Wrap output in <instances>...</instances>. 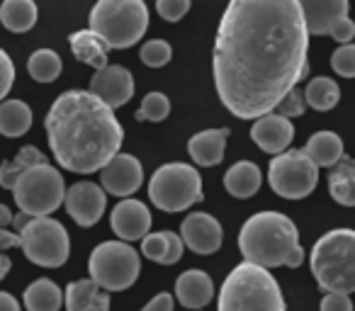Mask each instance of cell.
Returning a JSON list of instances; mask_svg holds the SVG:
<instances>
[{
    "instance_id": "obj_15",
    "label": "cell",
    "mask_w": 355,
    "mask_h": 311,
    "mask_svg": "<svg viewBox=\"0 0 355 311\" xmlns=\"http://www.w3.org/2000/svg\"><path fill=\"white\" fill-rule=\"evenodd\" d=\"M180 238L198 256H212L222 248L224 229L212 214L193 212L180 224Z\"/></svg>"
},
{
    "instance_id": "obj_4",
    "label": "cell",
    "mask_w": 355,
    "mask_h": 311,
    "mask_svg": "<svg viewBox=\"0 0 355 311\" xmlns=\"http://www.w3.org/2000/svg\"><path fill=\"white\" fill-rule=\"evenodd\" d=\"M217 311H287V306L272 272L246 260L222 282Z\"/></svg>"
},
{
    "instance_id": "obj_38",
    "label": "cell",
    "mask_w": 355,
    "mask_h": 311,
    "mask_svg": "<svg viewBox=\"0 0 355 311\" xmlns=\"http://www.w3.org/2000/svg\"><path fill=\"white\" fill-rule=\"evenodd\" d=\"M10 248H20V236L15 231H8V229H0V280L10 272L12 260L8 256Z\"/></svg>"
},
{
    "instance_id": "obj_44",
    "label": "cell",
    "mask_w": 355,
    "mask_h": 311,
    "mask_svg": "<svg viewBox=\"0 0 355 311\" xmlns=\"http://www.w3.org/2000/svg\"><path fill=\"white\" fill-rule=\"evenodd\" d=\"M0 311H22L20 301H17L10 292H0Z\"/></svg>"
},
{
    "instance_id": "obj_17",
    "label": "cell",
    "mask_w": 355,
    "mask_h": 311,
    "mask_svg": "<svg viewBox=\"0 0 355 311\" xmlns=\"http://www.w3.org/2000/svg\"><path fill=\"white\" fill-rule=\"evenodd\" d=\"M112 231L117 233L122 241H141L151 229V212L144 202L132 197H124L117 207L112 209Z\"/></svg>"
},
{
    "instance_id": "obj_12",
    "label": "cell",
    "mask_w": 355,
    "mask_h": 311,
    "mask_svg": "<svg viewBox=\"0 0 355 311\" xmlns=\"http://www.w3.org/2000/svg\"><path fill=\"white\" fill-rule=\"evenodd\" d=\"M64 204L69 217L78 226L88 229L103 219L105 207H107V195H105V190L100 185L90 183V180H80V183H73L66 190Z\"/></svg>"
},
{
    "instance_id": "obj_26",
    "label": "cell",
    "mask_w": 355,
    "mask_h": 311,
    "mask_svg": "<svg viewBox=\"0 0 355 311\" xmlns=\"http://www.w3.org/2000/svg\"><path fill=\"white\" fill-rule=\"evenodd\" d=\"M37 17H40V10L35 0H3L0 6V22L15 35L30 32L37 25Z\"/></svg>"
},
{
    "instance_id": "obj_18",
    "label": "cell",
    "mask_w": 355,
    "mask_h": 311,
    "mask_svg": "<svg viewBox=\"0 0 355 311\" xmlns=\"http://www.w3.org/2000/svg\"><path fill=\"white\" fill-rule=\"evenodd\" d=\"M309 37H324L338 20L348 17V0H300Z\"/></svg>"
},
{
    "instance_id": "obj_39",
    "label": "cell",
    "mask_w": 355,
    "mask_h": 311,
    "mask_svg": "<svg viewBox=\"0 0 355 311\" xmlns=\"http://www.w3.org/2000/svg\"><path fill=\"white\" fill-rule=\"evenodd\" d=\"M12 83H15V64L6 49H0V103L8 98Z\"/></svg>"
},
{
    "instance_id": "obj_10",
    "label": "cell",
    "mask_w": 355,
    "mask_h": 311,
    "mask_svg": "<svg viewBox=\"0 0 355 311\" xmlns=\"http://www.w3.org/2000/svg\"><path fill=\"white\" fill-rule=\"evenodd\" d=\"M90 280L107 292H124L137 282L141 258L127 241H105L93 248L88 260Z\"/></svg>"
},
{
    "instance_id": "obj_41",
    "label": "cell",
    "mask_w": 355,
    "mask_h": 311,
    "mask_svg": "<svg viewBox=\"0 0 355 311\" xmlns=\"http://www.w3.org/2000/svg\"><path fill=\"white\" fill-rule=\"evenodd\" d=\"M329 37H334L338 44H348V42L355 37V22L350 20V17H343V20H338L334 27H331Z\"/></svg>"
},
{
    "instance_id": "obj_22",
    "label": "cell",
    "mask_w": 355,
    "mask_h": 311,
    "mask_svg": "<svg viewBox=\"0 0 355 311\" xmlns=\"http://www.w3.org/2000/svg\"><path fill=\"white\" fill-rule=\"evenodd\" d=\"M261 185H263V173L253 161H239L224 175V188L236 199L253 197L261 190Z\"/></svg>"
},
{
    "instance_id": "obj_45",
    "label": "cell",
    "mask_w": 355,
    "mask_h": 311,
    "mask_svg": "<svg viewBox=\"0 0 355 311\" xmlns=\"http://www.w3.org/2000/svg\"><path fill=\"white\" fill-rule=\"evenodd\" d=\"M12 217H15V214H12L10 209L6 207V204H0V229H8V226H10Z\"/></svg>"
},
{
    "instance_id": "obj_6",
    "label": "cell",
    "mask_w": 355,
    "mask_h": 311,
    "mask_svg": "<svg viewBox=\"0 0 355 311\" xmlns=\"http://www.w3.org/2000/svg\"><path fill=\"white\" fill-rule=\"evenodd\" d=\"M88 22L110 49H129L146 35L148 8L144 0H98Z\"/></svg>"
},
{
    "instance_id": "obj_23",
    "label": "cell",
    "mask_w": 355,
    "mask_h": 311,
    "mask_svg": "<svg viewBox=\"0 0 355 311\" xmlns=\"http://www.w3.org/2000/svg\"><path fill=\"white\" fill-rule=\"evenodd\" d=\"M69 44H71V51L73 56L85 66H93L95 71L98 69H105L107 66V51L110 46L103 42V37L95 35L93 30H78L69 37Z\"/></svg>"
},
{
    "instance_id": "obj_27",
    "label": "cell",
    "mask_w": 355,
    "mask_h": 311,
    "mask_svg": "<svg viewBox=\"0 0 355 311\" xmlns=\"http://www.w3.org/2000/svg\"><path fill=\"white\" fill-rule=\"evenodd\" d=\"M32 127V109L22 100H3L0 103V134L8 139H20Z\"/></svg>"
},
{
    "instance_id": "obj_42",
    "label": "cell",
    "mask_w": 355,
    "mask_h": 311,
    "mask_svg": "<svg viewBox=\"0 0 355 311\" xmlns=\"http://www.w3.org/2000/svg\"><path fill=\"white\" fill-rule=\"evenodd\" d=\"M166 236H168V260H166V265H175V263L183 258L185 243H183V238H180V233L166 231Z\"/></svg>"
},
{
    "instance_id": "obj_33",
    "label": "cell",
    "mask_w": 355,
    "mask_h": 311,
    "mask_svg": "<svg viewBox=\"0 0 355 311\" xmlns=\"http://www.w3.org/2000/svg\"><path fill=\"white\" fill-rule=\"evenodd\" d=\"M139 59H141L144 66H148V69H163V66L173 59V49H171V44H168V42L151 39V42H146V44L141 46V51H139Z\"/></svg>"
},
{
    "instance_id": "obj_40",
    "label": "cell",
    "mask_w": 355,
    "mask_h": 311,
    "mask_svg": "<svg viewBox=\"0 0 355 311\" xmlns=\"http://www.w3.org/2000/svg\"><path fill=\"white\" fill-rule=\"evenodd\" d=\"M321 311H353L350 294H343V292H326V296L321 299Z\"/></svg>"
},
{
    "instance_id": "obj_14",
    "label": "cell",
    "mask_w": 355,
    "mask_h": 311,
    "mask_svg": "<svg viewBox=\"0 0 355 311\" xmlns=\"http://www.w3.org/2000/svg\"><path fill=\"white\" fill-rule=\"evenodd\" d=\"M90 93L103 100L107 107L119 109L134 98V78L124 66L107 64L105 69H98L90 78Z\"/></svg>"
},
{
    "instance_id": "obj_37",
    "label": "cell",
    "mask_w": 355,
    "mask_h": 311,
    "mask_svg": "<svg viewBox=\"0 0 355 311\" xmlns=\"http://www.w3.org/2000/svg\"><path fill=\"white\" fill-rule=\"evenodd\" d=\"M190 10V0H156V12L166 22H180Z\"/></svg>"
},
{
    "instance_id": "obj_25",
    "label": "cell",
    "mask_w": 355,
    "mask_h": 311,
    "mask_svg": "<svg viewBox=\"0 0 355 311\" xmlns=\"http://www.w3.org/2000/svg\"><path fill=\"white\" fill-rule=\"evenodd\" d=\"M329 193L340 207H355V159L343 156L329 170Z\"/></svg>"
},
{
    "instance_id": "obj_35",
    "label": "cell",
    "mask_w": 355,
    "mask_h": 311,
    "mask_svg": "<svg viewBox=\"0 0 355 311\" xmlns=\"http://www.w3.org/2000/svg\"><path fill=\"white\" fill-rule=\"evenodd\" d=\"M141 253H144V258H148V260L166 265V260H168V236H166V231L146 233V236L141 238Z\"/></svg>"
},
{
    "instance_id": "obj_1",
    "label": "cell",
    "mask_w": 355,
    "mask_h": 311,
    "mask_svg": "<svg viewBox=\"0 0 355 311\" xmlns=\"http://www.w3.org/2000/svg\"><path fill=\"white\" fill-rule=\"evenodd\" d=\"M306 54L300 0H229L212 56L219 100L239 119L270 114L309 73Z\"/></svg>"
},
{
    "instance_id": "obj_24",
    "label": "cell",
    "mask_w": 355,
    "mask_h": 311,
    "mask_svg": "<svg viewBox=\"0 0 355 311\" xmlns=\"http://www.w3.org/2000/svg\"><path fill=\"white\" fill-rule=\"evenodd\" d=\"M302 151L314 161L316 168H331V166H336L345 156L343 141H340V136L336 132L311 134L309 141H306V146L302 148Z\"/></svg>"
},
{
    "instance_id": "obj_20",
    "label": "cell",
    "mask_w": 355,
    "mask_h": 311,
    "mask_svg": "<svg viewBox=\"0 0 355 311\" xmlns=\"http://www.w3.org/2000/svg\"><path fill=\"white\" fill-rule=\"evenodd\" d=\"M229 134H232V132H229L227 127H224V129H205V132H198L188 141L190 159H193L198 166H202V168H214L217 163H222Z\"/></svg>"
},
{
    "instance_id": "obj_29",
    "label": "cell",
    "mask_w": 355,
    "mask_h": 311,
    "mask_svg": "<svg viewBox=\"0 0 355 311\" xmlns=\"http://www.w3.org/2000/svg\"><path fill=\"white\" fill-rule=\"evenodd\" d=\"M304 100L306 107L316 109V112H329L338 105L340 100V88L334 78L329 75H319V78H311L304 88Z\"/></svg>"
},
{
    "instance_id": "obj_36",
    "label": "cell",
    "mask_w": 355,
    "mask_h": 311,
    "mask_svg": "<svg viewBox=\"0 0 355 311\" xmlns=\"http://www.w3.org/2000/svg\"><path fill=\"white\" fill-rule=\"evenodd\" d=\"M331 69L340 75V78H355V44H340L338 49L331 54Z\"/></svg>"
},
{
    "instance_id": "obj_21",
    "label": "cell",
    "mask_w": 355,
    "mask_h": 311,
    "mask_svg": "<svg viewBox=\"0 0 355 311\" xmlns=\"http://www.w3.org/2000/svg\"><path fill=\"white\" fill-rule=\"evenodd\" d=\"M66 311H110V292L95 280H76L66 287Z\"/></svg>"
},
{
    "instance_id": "obj_28",
    "label": "cell",
    "mask_w": 355,
    "mask_h": 311,
    "mask_svg": "<svg viewBox=\"0 0 355 311\" xmlns=\"http://www.w3.org/2000/svg\"><path fill=\"white\" fill-rule=\"evenodd\" d=\"M64 304V292L49 277H40L25 290L27 311H59Z\"/></svg>"
},
{
    "instance_id": "obj_11",
    "label": "cell",
    "mask_w": 355,
    "mask_h": 311,
    "mask_svg": "<svg viewBox=\"0 0 355 311\" xmlns=\"http://www.w3.org/2000/svg\"><path fill=\"white\" fill-rule=\"evenodd\" d=\"M268 180L275 195L285 199H304L319 183V168L304 151H282L270 161Z\"/></svg>"
},
{
    "instance_id": "obj_34",
    "label": "cell",
    "mask_w": 355,
    "mask_h": 311,
    "mask_svg": "<svg viewBox=\"0 0 355 311\" xmlns=\"http://www.w3.org/2000/svg\"><path fill=\"white\" fill-rule=\"evenodd\" d=\"M304 109H306L304 90H302L300 85H295V88H292L290 93H287L285 98L275 105V109H272V112L280 114V117L295 119V117H302V114H304Z\"/></svg>"
},
{
    "instance_id": "obj_3",
    "label": "cell",
    "mask_w": 355,
    "mask_h": 311,
    "mask_svg": "<svg viewBox=\"0 0 355 311\" xmlns=\"http://www.w3.org/2000/svg\"><path fill=\"white\" fill-rule=\"evenodd\" d=\"M239 248L248 263L263 267H300L304 263V248L290 217L280 212H258L241 226Z\"/></svg>"
},
{
    "instance_id": "obj_9",
    "label": "cell",
    "mask_w": 355,
    "mask_h": 311,
    "mask_svg": "<svg viewBox=\"0 0 355 311\" xmlns=\"http://www.w3.org/2000/svg\"><path fill=\"white\" fill-rule=\"evenodd\" d=\"M148 197L168 214L183 212L198 204L202 195V175L188 163H166L151 175Z\"/></svg>"
},
{
    "instance_id": "obj_7",
    "label": "cell",
    "mask_w": 355,
    "mask_h": 311,
    "mask_svg": "<svg viewBox=\"0 0 355 311\" xmlns=\"http://www.w3.org/2000/svg\"><path fill=\"white\" fill-rule=\"evenodd\" d=\"M12 231L20 236L27 260L40 267H61L71 256V238L64 224L51 217H30L20 212L12 217Z\"/></svg>"
},
{
    "instance_id": "obj_43",
    "label": "cell",
    "mask_w": 355,
    "mask_h": 311,
    "mask_svg": "<svg viewBox=\"0 0 355 311\" xmlns=\"http://www.w3.org/2000/svg\"><path fill=\"white\" fill-rule=\"evenodd\" d=\"M141 311H173V294H168V292H161V294H156L151 301H148L146 306H144Z\"/></svg>"
},
{
    "instance_id": "obj_5",
    "label": "cell",
    "mask_w": 355,
    "mask_h": 311,
    "mask_svg": "<svg viewBox=\"0 0 355 311\" xmlns=\"http://www.w3.org/2000/svg\"><path fill=\"white\" fill-rule=\"evenodd\" d=\"M311 275L324 292H355V231L334 229L314 243L309 256Z\"/></svg>"
},
{
    "instance_id": "obj_2",
    "label": "cell",
    "mask_w": 355,
    "mask_h": 311,
    "mask_svg": "<svg viewBox=\"0 0 355 311\" xmlns=\"http://www.w3.org/2000/svg\"><path fill=\"white\" fill-rule=\"evenodd\" d=\"M49 148L64 170L90 175L119 153L124 129L90 90H66L54 100L44 119Z\"/></svg>"
},
{
    "instance_id": "obj_31",
    "label": "cell",
    "mask_w": 355,
    "mask_h": 311,
    "mask_svg": "<svg viewBox=\"0 0 355 311\" xmlns=\"http://www.w3.org/2000/svg\"><path fill=\"white\" fill-rule=\"evenodd\" d=\"M61 69H64V64L54 49H37L27 59V71L37 83H54L61 75Z\"/></svg>"
},
{
    "instance_id": "obj_30",
    "label": "cell",
    "mask_w": 355,
    "mask_h": 311,
    "mask_svg": "<svg viewBox=\"0 0 355 311\" xmlns=\"http://www.w3.org/2000/svg\"><path fill=\"white\" fill-rule=\"evenodd\" d=\"M37 163H49V161H46V156L37 146H22L15 159L6 161V163L0 166V188L10 190L12 185H15V180L20 178L27 168H32V166H37Z\"/></svg>"
},
{
    "instance_id": "obj_32",
    "label": "cell",
    "mask_w": 355,
    "mask_h": 311,
    "mask_svg": "<svg viewBox=\"0 0 355 311\" xmlns=\"http://www.w3.org/2000/svg\"><path fill=\"white\" fill-rule=\"evenodd\" d=\"M171 114V100H168V95L158 93V90H153V93H148L146 98L141 100V107L137 109V119L139 122H163V119Z\"/></svg>"
},
{
    "instance_id": "obj_16",
    "label": "cell",
    "mask_w": 355,
    "mask_h": 311,
    "mask_svg": "<svg viewBox=\"0 0 355 311\" xmlns=\"http://www.w3.org/2000/svg\"><path fill=\"white\" fill-rule=\"evenodd\" d=\"M251 139L261 151L270 153V156H277V153L287 151V146L295 139V127L287 117H280V114L270 112L263 114V117L253 119L251 127Z\"/></svg>"
},
{
    "instance_id": "obj_19",
    "label": "cell",
    "mask_w": 355,
    "mask_h": 311,
    "mask_svg": "<svg viewBox=\"0 0 355 311\" xmlns=\"http://www.w3.org/2000/svg\"><path fill=\"white\" fill-rule=\"evenodd\" d=\"M214 296V282L212 277L205 270H193L183 272V275L175 280V299L185 306V309H205V306L212 301Z\"/></svg>"
},
{
    "instance_id": "obj_13",
    "label": "cell",
    "mask_w": 355,
    "mask_h": 311,
    "mask_svg": "<svg viewBox=\"0 0 355 311\" xmlns=\"http://www.w3.org/2000/svg\"><path fill=\"white\" fill-rule=\"evenodd\" d=\"M100 183H103V190L107 195L124 199L141 188L144 168L132 153H114L100 170Z\"/></svg>"
},
{
    "instance_id": "obj_8",
    "label": "cell",
    "mask_w": 355,
    "mask_h": 311,
    "mask_svg": "<svg viewBox=\"0 0 355 311\" xmlns=\"http://www.w3.org/2000/svg\"><path fill=\"white\" fill-rule=\"evenodd\" d=\"M17 209L30 217H49L64 204V175L51 163H37L27 168L10 188Z\"/></svg>"
}]
</instances>
